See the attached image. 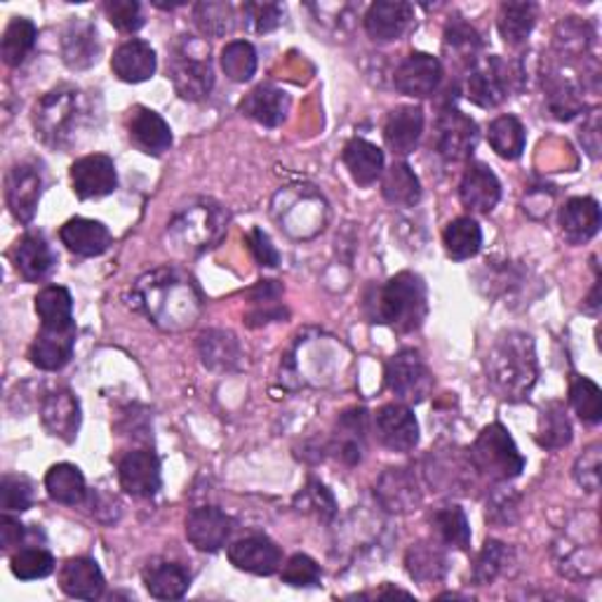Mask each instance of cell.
Masks as SVG:
<instances>
[{
    "instance_id": "3957f363",
    "label": "cell",
    "mask_w": 602,
    "mask_h": 602,
    "mask_svg": "<svg viewBox=\"0 0 602 602\" xmlns=\"http://www.w3.org/2000/svg\"><path fill=\"white\" fill-rule=\"evenodd\" d=\"M168 78L186 101H202L214 87V69L210 48L194 36H182L174 42L168 60Z\"/></svg>"
},
{
    "instance_id": "680465c9",
    "label": "cell",
    "mask_w": 602,
    "mask_h": 602,
    "mask_svg": "<svg viewBox=\"0 0 602 602\" xmlns=\"http://www.w3.org/2000/svg\"><path fill=\"white\" fill-rule=\"evenodd\" d=\"M247 245H249V253L255 255V259L261 263V267L275 269L278 263H281V255H278L275 245L261 229H253L247 233Z\"/></svg>"
},
{
    "instance_id": "9a60e30c",
    "label": "cell",
    "mask_w": 602,
    "mask_h": 602,
    "mask_svg": "<svg viewBox=\"0 0 602 602\" xmlns=\"http://www.w3.org/2000/svg\"><path fill=\"white\" fill-rule=\"evenodd\" d=\"M395 87L407 97H431L440 81H443V64L438 57L426 52H413L407 60L395 69Z\"/></svg>"
},
{
    "instance_id": "6da1fadb",
    "label": "cell",
    "mask_w": 602,
    "mask_h": 602,
    "mask_svg": "<svg viewBox=\"0 0 602 602\" xmlns=\"http://www.w3.org/2000/svg\"><path fill=\"white\" fill-rule=\"evenodd\" d=\"M492 386L508 401H520L530 393L539 377L537 351L530 334L511 330L502 334L488 356Z\"/></svg>"
},
{
    "instance_id": "5bb4252c",
    "label": "cell",
    "mask_w": 602,
    "mask_h": 602,
    "mask_svg": "<svg viewBox=\"0 0 602 602\" xmlns=\"http://www.w3.org/2000/svg\"><path fill=\"white\" fill-rule=\"evenodd\" d=\"M415 24V8L403 0H379L365 14V32L377 42L403 38Z\"/></svg>"
},
{
    "instance_id": "f1b7e54d",
    "label": "cell",
    "mask_w": 602,
    "mask_h": 602,
    "mask_svg": "<svg viewBox=\"0 0 602 602\" xmlns=\"http://www.w3.org/2000/svg\"><path fill=\"white\" fill-rule=\"evenodd\" d=\"M14 269L28 283H38L54 267V253L50 243L40 233H26V236L14 247Z\"/></svg>"
},
{
    "instance_id": "d6a6232c",
    "label": "cell",
    "mask_w": 602,
    "mask_h": 602,
    "mask_svg": "<svg viewBox=\"0 0 602 602\" xmlns=\"http://www.w3.org/2000/svg\"><path fill=\"white\" fill-rule=\"evenodd\" d=\"M407 575L421 586H429L433 581H440L447 572V557L443 549L435 546L433 541H417L409 546L405 555Z\"/></svg>"
},
{
    "instance_id": "2e32d148",
    "label": "cell",
    "mask_w": 602,
    "mask_h": 602,
    "mask_svg": "<svg viewBox=\"0 0 602 602\" xmlns=\"http://www.w3.org/2000/svg\"><path fill=\"white\" fill-rule=\"evenodd\" d=\"M229 561L249 575L269 577L273 572L281 569L283 553L269 537H245L229 546Z\"/></svg>"
},
{
    "instance_id": "7c38bea8",
    "label": "cell",
    "mask_w": 602,
    "mask_h": 602,
    "mask_svg": "<svg viewBox=\"0 0 602 602\" xmlns=\"http://www.w3.org/2000/svg\"><path fill=\"white\" fill-rule=\"evenodd\" d=\"M231 532L233 518L217 506L194 508L186 518V539L191 546L205 553H217L229 541Z\"/></svg>"
},
{
    "instance_id": "db71d44e",
    "label": "cell",
    "mask_w": 602,
    "mask_h": 602,
    "mask_svg": "<svg viewBox=\"0 0 602 602\" xmlns=\"http://www.w3.org/2000/svg\"><path fill=\"white\" fill-rule=\"evenodd\" d=\"M549 105L555 113V119L569 121L581 111V97L575 87H572V83L563 78H553L549 83Z\"/></svg>"
},
{
    "instance_id": "e0dca14e",
    "label": "cell",
    "mask_w": 602,
    "mask_h": 602,
    "mask_svg": "<svg viewBox=\"0 0 602 602\" xmlns=\"http://www.w3.org/2000/svg\"><path fill=\"white\" fill-rule=\"evenodd\" d=\"M76 348V325L71 328H40L28 348V358L46 372H57L73 358Z\"/></svg>"
},
{
    "instance_id": "ffe728a7",
    "label": "cell",
    "mask_w": 602,
    "mask_h": 602,
    "mask_svg": "<svg viewBox=\"0 0 602 602\" xmlns=\"http://www.w3.org/2000/svg\"><path fill=\"white\" fill-rule=\"evenodd\" d=\"M42 426L50 431V435L62 438L64 443H73L81 429V403L71 391H52L46 395L40 407Z\"/></svg>"
},
{
    "instance_id": "c3c4849f",
    "label": "cell",
    "mask_w": 602,
    "mask_h": 602,
    "mask_svg": "<svg viewBox=\"0 0 602 602\" xmlns=\"http://www.w3.org/2000/svg\"><path fill=\"white\" fill-rule=\"evenodd\" d=\"M12 575L22 579V581H36V579H46L54 572V557L46 549H22L20 553L12 555L10 561Z\"/></svg>"
},
{
    "instance_id": "f6af8a7d",
    "label": "cell",
    "mask_w": 602,
    "mask_h": 602,
    "mask_svg": "<svg viewBox=\"0 0 602 602\" xmlns=\"http://www.w3.org/2000/svg\"><path fill=\"white\" fill-rule=\"evenodd\" d=\"M511 561H513V551L506 546V543L494 541V539L484 541V546L474 563L471 577L478 586H488L502 575H506Z\"/></svg>"
},
{
    "instance_id": "74e56055",
    "label": "cell",
    "mask_w": 602,
    "mask_h": 602,
    "mask_svg": "<svg viewBox=\"0 0 602 602\" xmlns=\"http://www.w3.org/2000/svg\"><path fill=\"white\" fill-rule=\"evenodd\" d=\"M445 253L454 261H466L480 253L482 247V231L476 219L471 217H459L447 224L443 233Z\"/></svg>"
},
{
    "instance_id": "ac0fdd59",
    "label": "cell",
    "mask_w": 602,
    "mask_h": 602,
    "mask_svg": "<svg viewBox=\"0 0 602 602\" xmlns=\"http://www.w3.org/2000/svg\"><path fill=\"white\" fill-rule=\"evenodd\" d=\"M127 132L132 144L146 156H163L172 146V130L153 109L137 107L130 111Z\"/></svg>"
},
{
    "instance_id": "1f68e13d",
    "label": "cell",
    "mask_w": 602,
    "mask_h": 602,
    "mask_svg": "<svg viewBox=\"0 0 602 602\" xmlns=\"http://www.w3.org/2000/svg\"><path fill=\"white\" fill-rule=\"evenodd\" d=\"M198 354H200L205 367H210V370H219V372L236 370L241 363L238 340L231 332H222V330H210V332L200 334Z\"/></svg>"
},
{
    "instance_id": "5b68a950",
    "label": "cell",
    "mask_w": 602,
    "mask_h": 602,
    "mask_svg": "<svg viewBox=\"0 0 602 602\" xmlns=\"http://www.w3.org/2000/svg\"><path fill=\"white\" fill-rule=\"evenodd\" d=\"M78 90L71 87L42 95L34 109L36 135L50 146H62L71 137L73 125L78 123Z\"/></svg>"
},
{
    "instance_id": "52a82bcc",
    "label": "cell",
    "mask_w": 602,
    "mask_h": 602,
    "mask_svg": "<svg viewBox=\"0 0 602 602\" xmlns=\"http://www.w3.org/2000/svg\"><path fill=\"white\" fill-rule=\"evenodd\" d=\"M516 73L511 64L502 57H488V60H478V64L468 73L466 81V97L480 109H494L511 95L513 83H516Z\"/></svg>"
},
{
    "instance_id": "60d3db41",
    "label": "cell",
    "mask_w": 602,
    "mask_h": 602,
    "mask_svg": "<svg viewBox=\"0 0 602 602\" xmlns=\"http://www.w3.org/2000/svg\"><path fill=\"white\" fill-rule=\"evenodd\" d=\"M36 314L40 316L42 328H71L73 322V299L71 292L60 285H50L38 292Z\"/></svg>"
},
{
    "instance_id": "94428289",
    "label": "cell",
    "mask_w": 602,
    "mask_h": 602,
    "mask_svg": "<svg viewBox=\"0 0 602 602\" xmlns=\"http://www.w3.org/2000/svg\"><path fill=\"white\" fill-rule=\"evenodd\" d=\"M283 297V287L275 281H261L255 290H249V304L253 306H273Z\"/></svg>"
},
{
    "instance_id": "4316f807",
    "label": "cell",
    "mask_w": 602,
    "mask_h": 602,
    "mask_svg": "<svg viewBox=\"0 0 602 602\" xmlns=\"http://www.w3.org/2000/svg\"><path fill=\"white\" fill-rule=\"evenodd\" d=\"M561 226L572 245L589 243L600 231V205L589 196L569 198L561 210Z\"/></svg>"
},
{
    "instance_id": "7bdbcfd3",
    "label": "cell",
    "mask_w": 602,
    "mask_h": 602,
    "mask_svg": "<svg viewBox=\"0 0 602 602\" xmlns=\"http://www.w3.org/2000/svg\"><path fill=\"white\" fill-rule=\"evenodd\" d=\"M572 423L567 419L563 403H549L541 409L537 426V443L543 450H561L569 445Z\"/></svg>"
},
{
    "instance_id": "8d00e7d4",
    "label": "cell",
    "mask_w": 602,
    "mask_h": 602,
    "mask_svg": "<svg viewBox=\"0 0 602 602\" xmlns=\"http://www.w3.org/2000/svg\"><path fill=\"white\" fill-rule=\"evenodd\" d=\"M381 194L398 208H415L421 200V184L407 163H393L381 174Z\"/></svg>"
},
{
    "instance_id": "be15d7a7",
    "label": "cell",
    "mask_w": 602,
    "mask_h": 602,
    "mask_svg": "<svg viewBox=\"0 0 602 602\" xmlns=\"http://www.w3.org/2000/svg\"><path fill=\"white\" fill-rule=\"evenodd\" d=\"M389 595H401V598H413V593H407V591H401V589H391V586H389V589H384V591H381V593H379V598H389Z\"/></svg>"
},
{
    "instance_id": "9c48e42d",
    "label": "cell",
    "mask_w": 602,
    "mask_h": 602,
    "mask_svg": "<svg viewBox=\"0 0 602 602\" xmlns=\"http://www.w3.org/2000/svg\"><path fill=\"white\" fill-rule=\"evenodd\" d=\"M71 186L81 200L111 196L119 186L115 163L105 153L85 156L71 165Z\"/></svg>"
},
{
    "instance_id": "d6986e66",
    "label": "cell",
    "mask_w": 602,
    "mask_h": 602,
    "mask_svg": "<svg viewBox=\"0 0 602 602\" xmlns=\"http://www.w3.org/2000/svg\"><path fill=\"white\" fill-rule=\"evenodd\" d=\"M459 198L466 210L490 214L496 208L499 198H502V184H499L496 174L488 165L471 163L462 177Z\"/></svg>"
},
{
    "instance_id": "4fadbf2b",
    "label": "cell",
    "mask_w": 602,
    "mask_h": 602,
    "mask_svg": "<svg viewBox=\"0 0 602 602\" xmlns=\"http://www.w3.org/2000/svg\"><path fill=\"white\" fill-rule=\"evenodd\" d=\"M119 480H121V488L132 496L137 499L156 496L160 484H163L158 457L151 450L127 452L119 464Z\"/></svg>"
},
{
    "instance_id": "8fae6325",
    "label": "cell",
    "mask_w": 602,
    "mask_h": 602,
    "mask_svg": "<svg viewBox=\"0 0 602 602\" xmlns=\"http://www.w3.org/2000/svg\"><path fill=\"white\" fill-rule=\"evenodd\" d=\"M42 194V177L36 165H14L5 180V200L20 224H32Z\"/></svg>"
},
{
    "instance_id": "7dc6e473",
    "label": "cell",
    "mask_w": 602,
    "mask_h": 602,
    "mask_svg": "<svg viewBox=\"0 0 602 602\" xmlns=\"http://www.w3.org/2000/svg\"><path fill=\"white\" fill-rule=\"evenodd\" d=\"M222 69L233 83H247L257 71V52L253 42L231 40L222 50Z\"/></svg>"
},
{
    "instance_id": "d4e9b609",
    "label": "cell",
    "mask_w": 602,
    "mask_h": 602,
    "mask_svg": "<svg viewBox=\"0 0 602 602\" xmlns=\"http://www.w3.org/2000/svg\"><path fill=\"white\" fill-rule=\"evenodd\" d=\"M423 132V111L419 107H395L384 125L386 146L395 156L413 153Z\"/></svg>"
},
{
    "instance_id": "277c9868",
    "label": "cell",
    "mask_w": 602,
    "mask_h": 602,
    "mask_svg": "<svg viewBox=\"0 0 602 602\" xmlns=\"http://www.w3.org/2000/svg\"><path fill=\"white\" fill-rule=\"evenodd\" d=\"M471 464L490 480H513L523 474L525 457L502 423L484 426L471 447Z\"/></svg>"
},
{
    "instance_id": "ee69618b",
    "label": "cell",
    "mask_w": 602,
    "mask_h": 602,
    "mask_svg": "<svg viewBox=\"0 0 602 602\" xmlns=\"http://www.w3.org/2000/svg\"><path fill=\"white\" fill-rule=\"evenodd\" d=\"M488 142L496 156L518 160L525 151V127L516 115H499L488 130Z\"/></svg>"
},
{
    "instance_id": "7a4b0ae2",
    "label": "cell",
    "mask_w": 602,
    "mask_h": 602,
    "mask_svg": "<svg viewBox=\"0 0 602 602\" xmlns=\"http://www.w3.org/2000/svg\"><path fill=\"white\" fill-rule=\"evenodd\" d=\"M426 314H429V290L421 275L403 271L393 275L386 285L377 287L372 318L381 325L407 334L423 325Z\"/></svg>"
},
{
    "instance_id": "6f0895ef",
    "label": "cell",
    "mask_w": 602,
    "mask_h": 602,
    "mask_svg": "<svg viewBox=\"0 0 602 602\" xmlns=\"http://www.w3.org/2000/svg\"><path fill=\"white\" fill-rule=\"evenodd\" d=\"M600 468H602L600 445L593 443L591 447H586V452L575 464V480L579 482V488H583L586 492H598L600 490V478H602Z\"/></svg>"
},
{
    "instance_id": "cb8c5ba5",
    "label": "cell",
    "mask_w": 602,
    "mask_h": 602,
    "mask_svg": "<svg viewBox=\"0 0 602 602\" xmlns=\"http://www.w3.org/2000/svg\"><path fill=\"white\" fill-rule=\"evenodd\" d=\"M62 243L78 257H99L111 247V231L97 219L73 217L60 231Z\"/></svg>"
},
{
    "instance_id": "f546056e",
    "label": "cell",
    "mask_w": 602,
    "mask_h": 602,
    "mask_svg": "<svg viewBox=\"0 0 602 602\" xmlns=\"http://www.w3.org/2000/svg\"><path fill=\"white\" fill-rule=\"evenodd\" d=\"M351 177L360 186L374 184L384 174V151L367 139H351L342 153Z\"/></svg>"
},
{
    "instance_id": "83f0119b",
    "label": "cell",
    "mask_w": 602,
    "mask_h": 602,
    "mask_svg": "<svg viewBox=\"0 0 602 602\" xmlns=\"http://www.w3.org/2000/svg\"><path fill=\"white\" fill-rule=\"evenodd\" d=\"M158 60L156 52L149 46V42L144 40H127L123 46L113 52L111 60V69L115 76H119L123 83H144L149 81L156 73Z\"/></svg>"
},
{
    "instance_id": "7402d4cb",
    "label": "cell",
    "mask_w": 602,
    "mask_h": 602,
    "mask_svg": "<svg viewBox=\"0 0 602 602\" xmlns=\"http://www.w3.org/2000/svg\"><path fill=\"white\" fill-rule=\"evenodd\" d=\"M379 504L391 513H409L421 504V490L417 484L415 474L407 468H389V471L379 478L374 490Z\"/></svg>"
},
{
    "instance_id": "4dcf8cb0",
    "label": "cell",
    "mask_w": 602,
    "mask_h": 602,
    "mask_svg": "<svg viewBox=\"0 0 602 602\" xmlns=\"http://www.w3.org/2000/svg\"><path fill=\"white\" fill-rule=\"evenodd\" d=\"M144 586L156 600H180L191 586V575L177 563H153L144 569Z\"/></svg>"
},
{
    "instance_id": "44dd1931",
    "label": "cell",
    "mask_w": 602,
    "mask_h": 602,
    "mask_svg": "<svg viewBox=\"0 0 602 602\" xmlns=\"http://www.w3.org/2000/svg\"><path fill=\"white\" fill-rule=\"evenodd\" d=\"M101 42L95 24L87 20H71L62 34V57L69 69L83 71L99 62Z\"/></svg>"
},
{
    "instance_id": "f5cc1de1",
    "label": "cell",
    "mask_w": 602,
    "mask_h": 602,
    "mask_svg": "<svg viewBox=\"0 0 602 602\" xmlns=\"http://www.w3.org/2000/svg\"><path fill=\"white\" fill-rule=\"evenodd\" d=\"M281 579L283 583L292 586V589H311V586L320 583V567L314 557L297 553L292 555L287 565L283 567Z\"/></svg>"
},
{
    "instance_id": "30bf717a",
    "label": "cell",
    "mask_w": 602,
    "mask_h": 602,
    "mask_svg": "<svg viewBox=\"0 0 602 602\" xmlns=\"http://www.w3.org/2000/svg\"><path fill=\"white\" fill-rule=\"evenodd\" d=\"M379 443L391 452H413L419 445V423L413 409L403 403H389L374 415Z\"/></svg>"
},
{
    "instance_id": "816d5d0a",
    "label": "cell",
    "mask_w": 602,
    "mask_h": 602,
    "mask_svg": "<svg viewBox=\"0 0 602 602\" xmlns=\"http://www.w3.org/2000/svg\"><path fill=\"white\" fill-rule=\"evenodd\" d=\"M297 508L304 513H316L322 520H330L336 513L334 496L330 494L325 484L318 480H308L306 488L297 494Z\"/></svg>"
},
{
    "instance_id": "8992f818",
    "label": "cell",
    "mask_w": 602,
    "mask_h": 602,
    "mask_svg": "<svg viewBox=\"0 0 602 602\" xmlns=\"http://www.w3.org/2000/svg\"><path fill=\"white\" fill-rule=\"evenodd\" d=\"M386 386L403 403H421L433 391V374L419 351L405 348L386 365Z\"/></svg>"
},
{
    "instance_id": "b9f144b4",
    "label": "cell",
    "mask_w": 602,
    "mask_h": 602,
    "mask_svg": "<svg viewBox=\"0 0 602 602\" xmlns=\"http://www.w3.org/2000/svg\"><path fill=\"white\" fill-rule=\"evenodd\" d=\"M38 38V28L32 20L26 17H12L8 24L3 42H0V54H3V62L8 66H20L28 57V52L34 50Z\"/></svg>"
},
{
    "instance_id": "e575fe53",
    "label": "cell",
    "mask_w": 602,
    "mask_h": 602,
    "mask_svg": "<svg viewBox=\"0 0 602 602\" xmlns=\"http://www.w3.org/2000/svg\"><path fill=\"white\" fill-rule=\"evenodd\" d=\"M535 24H537V5L525 3V0H520V3H516V0L504 3L496 17L499 36L504 38L506 46H513V48L523 46V42L530 38Z\"/></svg>"
},
{
    "instance_id": "603a6c76",
    "label": "cell",
    "mask_w": 602,
    "mask_h": 602,
    "mask_svg": "<svg viewBox=\"0 0 602 602\" xmlns=\"http://www.w3.org/2000/svg\"><path fill=\"white\" fill-rule=\"evenodd\" d=\"M241 111L247 119L257 121L263 127H278L285 123L290 113V97L281 87L263 83L257 85L255 90L241 101Z\"/></svg>"
},
{
    "instance_id": "484cf974",
    "label": "cell",
    "mask_w": 602,
    "mask_h": 602,
    "mask_svg": "<svg viewBox=\"0 0 602 602\" xmlns=\"http://www.w3.org/2000/svg\"><path fill=\"white\" fill-rule=\"evenodd\" d=\"M60 586L69 598L97 600L107 589L105 575L90 557H71L60 572Z\"/></svg>"
},
{
    "instance_id": "ba28073f",
    "label": "cell",
    "mask_w": 602,
    "mask_h": 602,
    "mask_svg": "<svg viewBox=\"0 0 602 602\" xmlns=\"http://www.w3.org/2000/svg\"><path fill=\"white\" fill-rule=\"evenodd\" d=\"M478 125L457 107H445L438 115L435 146L445 160H466L478 146Z\"/></svg>"
},
{
    "instance_id": "f907efd6",
    "label": "cell",
    "mask_w": 602,
    "mask_h": 602,
    "mask_svg": "<svg viewBox=\"0 0 602 602\" xmlns=\"http://www.w3.org/2000/svg\"><path fill=\"white\" fill-rule=\"evenodd\" d=\"M34 482L24 476H3L0 480V508L5 513H24L34 506Z\"/></svg>"
},
{
    "instance_id": "bcb514c9",
    "label": "cell",
    "mask_w": 602,
    "mask_h": 602,
    "mask_svg": "<svg viewBox=\"0 0 602 602\" xmlns=\"http://www.w3.org/2000/svg\"><path fill=\"white\" fill-rule=\"evenodd\" d=\"M194 22L205 36L222 38L233 32L236 26V14L229 3H214V0H205L194 8Z\"/></svg>"
},
{
    "instance_id": "f35d334b",
    "label": "cell",
    "mask_w": 602,
    "mask_h": 602,
    "mask_svg": "<svg viewBox=\"0 0 602 602\" xmlns=\"http://www.w3.org/2000/svg\"><path fill=\"white\" fill-rule=\"evenodd\" d=\"M431 525L438 539L443 541L445 546L459 549V551L471 549V527H468L466 513L459 506L447 504L435 508L431 516Z\"/></svg>"
},
{
    "instance_id": "d590c367",
    "label": "cell",
    "mask_w": 602,
    "mask_h": 602,
    "mask_svg": "<svg viewBox=\"0 0 602 602\" xmlns=\"http://www.w3.org/2000/svg\"><path fill=\"white\" fill-rule=\"evenodd\" d=\"M46 490L52 502L64 506H78L87 496V484L78 466L54 464L46 476Z\"/></svg>"
},
{
    "instance_id": "ab89813d",
    "label": "cell",
    "mask_w": 602,
    "mask_h": 602,
    "mask_svg": "<svg viewBox=\"0 0 602 602\" xmlns=\"http://www.w3.org/2000/svg\"><path fill=\"white\" fill-rule=\"evenodd\" d=\"M480 48H482V40L478 32L462 17L452 20L445 26V52L450 54V60L474 69L478 64Z\"/></svg>"
},
{
    "instance_id": "11a10c76",
    "label": "cell",
    "mask_w": 602,
    "mask_h": 602,
    "mask_svg": "<svg viewBox=\"0 0 602 602\" xmlns=\"http://www.w3.org/2000/svg\"><path fill=\"white\" fill-rule=\"evenodd\" d=\"M109 22L123 34H135L144 26V10L137 0H107L105 3Z\"/></svg>"
},
{
    "instance_id": "9f6ffc18",
    "label": "cell",
    "mask_w": 602,
    "mask_h": 602,
    "mask_svg": "<svg viewBox=\"0 0 602 602\" xmlns=\"http://www.w3.org/2000/svg\"><path fill=\"white\" fill-rule=\"evenodd\" d=\"M285 10L278 3H245V22L255 34L275 32L283 24Z\"/></svg>"
},
{
    "instance_id": "91938a15",
    "label": "cell",
    "mask_w": 602,
    "mask_h": 602,
    "mask_svg": "<svg viewBox=\"0 0 602 602\" xmlns=\"http://www.w3.org/2000/svg\"><path fill=\"white\" fill-rule=\"evenodd\" d=\"M24 537H26V527L17 518H12L10 513H3V518H0V549L5 553L17 549L24 541Z\"/></svg>"
},
{
    "instance_id": "681fc988",
    "label": "cell",
    "mask_w": 602,
    "mask_h": 602,
    "mask_svg": "<svg viewBox=\"0 0 602 602\" xmlns=\"http://www.w3.org/2000/svg\"><path fill=\"white\" fill-rule=\"evenodd\" d=\"M569 403L577 409V415L586 423H600L602 421V393L595 381L577 377L569 386Z\"/></svg>"
},
{
    "instance_id": "836d02e7",
    "label": "cell",
    "mask_w": 602,
    "mask_h": 602,
    "mask_svg": "<svg viewBox=\"0 0 602 602\" xmlns=\"http://www.w3.org/2000/svg\"><path fill=\"white\" fill-rule=\"evenodd\" d=\"M367 413L365 409H351L342 415L340 429L334 435V452L346 466H356L365 452V431H367Z\"/></svg>"
},
{
    "instance_id": "6125c7cd",
    "label": "cell",
    "mask_w": 602,
    "mask_h": 602,
    "mask_svg": "<svg viewBox=\"0 0 602 602\" xmlns=\"http://www.w3.org/2000/svg\"><path fill=\"white\" fill-rule=\"evenodd\" d=\"M285 316H287V311H285L283 306H278V304H273V306H255L253 311H249L245 316V322H247L249 328H259V325H267V322H271V320H283Z\"/></svg>"
}]
</instances>
